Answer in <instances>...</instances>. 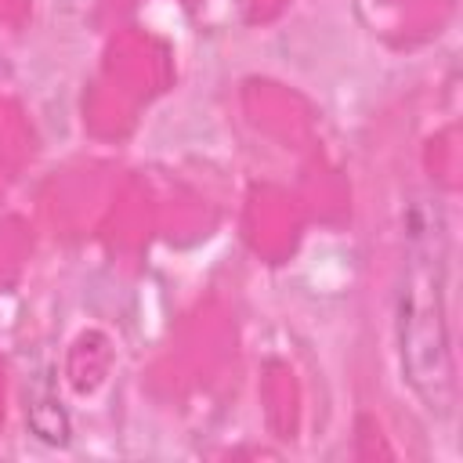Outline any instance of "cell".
<instances>
[{
	"label": "cell",
	"mask_w": 463,
	"mask_h": 463,
	"mask_svg": "<svg viewBox=\"0 0 463 463\" xmlns=\"http://www.w3.org/2000/svg\"><path fill=\"white\" fill-rule=\"evenodd\" d=\"M398 336L402 365L423 405L438 416L452 409L456 376H452V336L445 307V235L434 224L427 242H412L409 268L398 297Z\"/></svg>",
	"instance_id": "6da1fadb"
}]
</instances>
